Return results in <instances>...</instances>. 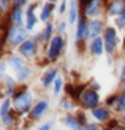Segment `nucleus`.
<instances>
[{"mask_svg": "<svg viewBox=\"0 0 125 130\" xmlns=\"http://www.w3.org/2000/svg\"><path fill=\"white\" fill-rule=\"evenodd\" d=\"M3 46L6 43L13 48H17V46H22V44L29 40L27 38V30L24 27H8L6 22H3Z\"/></svg>", "mask_w": 125, "mask_h": 130, "instance_id": "1", "label": "nucleus"}, {"mask_svg": "<svg viewBox=\"0 0 125 130\" xmlns=\"http://www.w3.org/2000/svg\"><path fill=\"white\" fill-rule=\"evenodd\" d=\"M10 65V68L14 71V75H16V79L19 83H24V81H27L30 75H32V70L27 63L24 62V57L22 56H16V54H11L8 57V62H6Z\"/></svg>", "mask_w": 125, "mask_h": 130, "instance_id": "2", "label": "nucleus"}, {"mask_svg": "<svg viewBox=\"0 0 125 130\" xmlns=\"http://www.w3.org/2000/svg\"><path fill=\"white\" fill-rule=\"evenodd\" d=\"M13 99H14V109L17 113H27L32 108L33 99H32V94L27 90V87H22V90H19Z\"/></svg>", "mask_w": 125, "mask_h": 130, "instance_id": "3", "label": "nucleus"}, {"mask_svg": "<svg viewBox=\"0 0 125 130\" xmlns=\"http://www.w3.org/2000/svg\"><path fill=\"white\" fill-rule=\"evenodd\" d=\"M63 49H65V38L62 35H56L48 44V49H46L48 60H57V57L62 54Z\"/></svg>", "mask_w": 125, "mask_h": 130, "instance_id": "4", "label": "nucleus"}, {"mask_svg": "<svg viewBox=\"0 0 125 130\" xmlns=\"http://www.w3.org/2000/svg\"><path fill=\"white\" fill-rule=\"evenodd\" d=\"M103 40H104V51L113 56L116 53V46H117V32L114 27H106L103 32Z\"/></svg>", "mask_w": 125, "mask_h": 130, "instance_id": "5", "label": "nucleus"}, {"mask_svg": "<svg viewBox=\"0 0 125 130\" xmlns=\"http://www.w3.org/2000/svg\"><path fill=\"white\" fill-rule=\"evenodd\" d=\"M81 105L85 109H92V111L97 109L98 106H100V97H98V92H95L94 89L89 87L81 97Z\"/></svg>", "mask_w": 125, "mask_h": 130, "instance_id": "6", "label": "nucleus"}, {"mask_svg": "<svg viewBox=\"0 0 125 130\" xmlns=\"http://www.w3.org/2000/svg\"><path fill=\"white\" fill-rule=\"evenodd\" d=\"M104 22H103V19L100 18H97V19H92V21H89L87 24V34H85V40H95V38H98L101 35V32H104Z\"/></svg>", "mask_w": 125, "mask_h": 130, "instance_id": "7", "label": "nucleus"}, {"mask_svg": "<svg viewBox=\"0 0 125 130\" xmlns=\"http://www.w3.org/2000/svg\"><path fill=\"white\" fill-rule=\"evenodd\" d=\"M81 6H82V13L87 18H94V19H97V16L101 13V8H103V2L101 0H92V2H81L79 3Z\"/></svg>", "mask_w": 125, "mask_h": 130, "instance_id": "8", "label": "nucleus"}, {"mask_svg": "<svg viewBox=\"0 0 125 130\" xmlns=\"http://www.w3.org/2000/svg\"><path fill=\"white\" fill-rule=\"evenodd\" d=\"M87 16L81 11V16L78 19V25H76V46H82V43L85 40V34H87Z\"/></svg>", "mask_w": 125, "mask_h": 130, "instance_id": "9", "label": "nucleus"}, {"mask_svg": "<svg viewBox=\"0 0 125 130\" xmlns=\"http://www.w3.org/2000/svg\"><path fill=\"white\" fill-rule=\"evenodd\" d=\"M37 53H38V41L35 40V38H29L22 46H19V56L25 57V59L33 57Z\"/></svg>", "mask_w": 125, "mask_h": 130, "instance_id": "10", "label": "nucleus"}, {"mask_svg": "<svg viewBox=\"0 0 125 130\" xmlns=\"http://www.w3.org/2000/svg\"><path fill=\"white\" fill-rule=\"evenodd\" d=\"M22 16H24V13L21 8H14V6H11V10L8 13V22L11 24V27H22Z\"/></svg>", "mask_w": 125, "mask_h": 130, "instance_id": "11", "label": "nucleus"}, {"mask_svg": "<svg viewBox=\"0 0 125 130\" xmlns=\"http://www.w3.org/2000/svg\"><path fill=\"white\" fill-rule=\"evenodd\" d=\"M35 6H37V3H30L27 6V10H25V30H27V32L29 30H33L35 24L38 21V18L35 16V13H33Z\"/></svg>", "mask_w": 125, "mask_h": 130, "instance_id": "12", "label": "nucleus"}, {"mask_svg": "<svg viewBox=\"0 0 125 130\" xmlns=\"http://www.w3.org/2000/svg\"><path fill=\"white\" fill-rule=\"evenodd\" d=\"M48 108H49L48 100H38L33 105V108H32V111H30V118L32 119H40L41 116L48 111Z\"/></svg>", "mask_w": 125, "mask_h": 130, "instance_id": "13", "label": "nucleus"}, {"mask_svg": "<svg viewBox=\"0 0 125 130\" xmlns=\"http://www.w3.org/2000/svg\"><path fill=\"white\" fill-rule=\"evenodd\" d=\"M52 34H54V24H52V22H48V24H46V27H44V30L35 37V40H37L38 43H48V44H49L51 40L54 38V37H52Z\"/></svg>", "mask_w": 125, "mask_h": 130, "instance_id": "14", "label": "nucleus"}, {"mask_svg": "<svg viewBox=\"0 0 125 130\" xmlns=\"http://www.w3.org/2000/svg\"><path fill=\"white\" fill-rule=\"evenodd\" d=\"M125 10V2H120V0H114V2H109L106 6V13L108 16H116L119 18L122 14V11Z\"/></svg>", "mask_w": 125, "mask_h": 130, "instance_id": "15", "label": "nucleus"}, {"mask_svg": "<svg viewBox=\"0 0 125 130\" xmlns=\"http://www.w3.org/2000/svg\"><path fill=\"white\" fill-rule=\"evenodd\" d=\"M92 116L97 122H108L111 121V111L108 106H98L97 109L92 111Z\"/></svg>", "mask_w": 125, "mask_h": 130, "instance_id": "16", "label": "nucleus"}, {"mask_svg": "<svg viewBox=\"0 0 125 130\" xmlns=\"http://www.w3.org/2000/svg\"><path fill=\"white\" fill-rule=\"evenodd\" d=\"M89 49H90V53L94 54V56H101L103 53H104V40L101 37H98V38H95V40H92L90 43H89Z\"/></svg>", "mask_w": 125, "mask_h": 130, "instance_id": "17", "label": "nucleus"}, {"mask_svg": "<svg viewBox=\"0 0 125 130\" xmlns=\"http://www.w3.org/2000/svg\"><path fill=\"white\" fill-rule=\"evenodd\" d=\"M68 6H70V10H68V22L75 24V22H78V19H79V16H81L79 5H78L76 2H70Z\"/></svg>", "mask_w": 125, "mask_h": 130, "instance_id": "18", "label": "nucleus"}, {"mask_svg": "<svg viewBox=\"0 0 125 130\" xmlns=\"http://www.w3.org/2000/svg\"><path fill=\"white\" fill-rule=\"evenodd\" d=\"M63 124L70 127L71 130H84V127L81 125V122L76 119V116L75 114H68V116H65L63 118Z\"/></svg>", "mask_w": 125, "mask_h": 130, "instance_id": "19", "label": "nucleus"}, {"mask_svg": "<svg viewBox=\"0 0 125 130\" xmlns=\"http://www.w3.org/2000/svg\"><path fill=\"white\" fill-rule=\"evenodd\" d=\"M3 83H5V95L6 97H14L16 94H14V87H16V81L13 79L11 76H8L6 75L5 78H3Z\"/></svg>", "mask_w": 125, "mask_h": 130, "instance_id": "20", "label": "nucleus"}, {"mask_svg": "<svg viewBox=\"0 0 125 130\" xmlns=\"http://www.w3.org/2000/svg\"><path fill=\"white\" fill-rule=\"evenodd\" d=\"M57 75H59L57 68H54V67L49 68V70L44 73V76H43V86H44V87H49L51 84L57 79Z\"/></svg>", "mask_w": 125, "mask_h": 130, "instance_id": "21", "label": "nucleus"}, {"mask_svg": "<svg viewBox=\"0 0 125 130\" xmlns=\"http://www.w3.org/2000/svg\"><path fill=\"white\" fill-rule=\"evenodd\" d=\"M54 6H56L54 2H51V3L48 2V3L43 5V10H41V14H40V21H43V22H46V24L49 22L51 13H52V10H54Z\"/></svg>", "mask_w": 125, "mask_h": 130, "instance_id": "22", "label": "nucleus"}, {"mask_svg": "<svg viewBox=\"0 0 125 130\" xmlns=\"http://www.w3.org/2000/svg\"><path fill=\"white\" fill-rule=\"evenodd\" d=\"M114 109L117 113H125V89H122L119 92V97H117V103Z\"/></svg>", "mask_w": 125, "mask_h": 130, "instance_id": "23", "label": "nucleus"}, {"mask_svg": "<svg viewBox=\"0 0 125 130\" xmlns=\"http://www.w3.org/2000/svg\"><path fill=\"white\" fill-rule=\"evenodd\" d=\"M11 109H13L11 100H10V99H5V100L2 102V106H0V116H2V119H5L6 116L11 113Z\"/></svg>", "mask_w": 125, "mask_h": 130, "instance_id": "24", "label": "nucleus"}, {"mask_svg": "<svg viewBox=\"0 0 125 130\" xmlns=\"http://www.w3.org/2000/svg\"><path fill=\"white\" fill-rule=\"evenodd\" d=\"M16 118H17V111H16V109H11V113H10L8 116H6L5 119H2L3 125H6V127H11V125L16 122Z\"/></svg>", "mask_w": 125, "mask_h": 130, "instance_id": "25", "label": "nucleus"}, {"mask_svg": "<svg viewBox=\"0 0 125 130\" xmlns=\"http://www.w3.org/2000/svg\"><path fill=\"white\" fill-rule=\"evenodd\" d=\"M62 84H63V79L60 76H57V79L54 81V95H59L62 92Z\"/></svg>", "mask_w": 125, "mask_h": 130, "instance_id": "26", "label": "nucleus"}, {"mask_svg": "<svg viewBox=\"0 0 125 130\" xmlns=\"http://www.w3.org/2000/svg\"><path fill=\"white\" fill-rule=\"evenodd\" d=\"M116 25H117L119 29H125V10L122 11V14L116 19Z\"/></svg>", "mask_w": 125, "mask_h": 130, "instance_id": "27", "label": "nucleus"}, {"mask_svg": "<svg viewBox=\"0 0 125 130\" xmlns=\"http://www.w3.org/2000/svg\"><path fill=\"white\" fill-rule=\"evenodd\" d=\"M117 127H120V125H119V121H117V119H111V121L108 122V125L104 127L103 130H116Z\"/></svg>", "mask_w": 125, "mask_h": 130, "instance_id": "28", "label": "nucleus"}, {"mask_svg": "<svg viewBox=\"0 0 125 130\" xmlns=\"http://www.w3.org/2000/svg\"><path fill=\"white\" fill-rule=\"evenodd\" d=\"M117 97H119V94L109 95L108 99H106V106H116V103H117Z\"/></svg>", "mask_w": 125, "mask_h": 130, "instance_id": "29", "label": "nucleus"}, {"mask_svg": "<svg viewBox=\"0 0 125 130\" xmlns=\"http://www.w3.org/2000/svg\"><path fill=\"white\" fill-rule=\"evenodd\" d=\"M75 116H76V119L81 122V125H82V127H85V125H87V119H85V114H84L82 111H78Z\"/></svg>", "mask_w": 125, "mask_h": 130, "instance_id": "30", "label": "nucleus"}, {"mask_svg": "<svg viewBox=\"0 0 125 130\" xmlns=\"http://www.w3.org/2000/svg\"><path fill=\"white\" fill-rule=\"evenodd\" d=\"M75 106V103H70L68 99H62L60 100V108H65V109H71Z\"/></svg>", "mask_w": 125, "mask_h": 130, "instance_id": "31", "label": "nucleus"}, {"mask_svg": "<svg viewBox=\"0 0 125 130\" xmlns=\"http://www.w3.org/2000/svg\"><path fill=\"white\" fill-rule=\"evenodd\" d=\"M65 29H67V22H65V21H60V22L57 24V34L59 35H62L63 32H65Z\"/></svg>", "mask_w": 125, "mask_h": 130, "instance_id": "32", "label": "nucleus"}, {"mask_svg": "<svg viewBox=\"0 0 125 130\" xmlns=\"http://www.w3.org/2000/svg\"><path fill=\"white\" fill-rule=\"evenodd\" d=\"M24 5H27V3H25V0H16V2H13L11 6H14V8H22Z\"/></svg>", "mask_w": 125, "mask_h": 130, "instance_id": "33", "label": "nucleus"}, {"mask_svg": "<svg viewBox=\"0 0 125 130\" xmlns=\"http://www.w3.org/2000/svg\"><path fill=\"white\" fill-rule=\"evenodd\" d=\"M52 128V122H46V124H43L41 127H38L37 130H51Z\"/></svg>", "mask_w": 125, "mask_h": 130, "instance_id": "34", "label": "nucleus"}, {"mask_svg": "<svg viewBox=\"0 0 125 130\" xmlns=\"http://www.w3.org/2000/svg\"><path fill=\"white\" fill-rule=\"evenodd\" d=\"M84 130H101V128L98 127L97 124H87V125L84 127Z\"/></svg>", "mask_w": 125, "mask_h": 130, "instance_id": "35", "label": "nucleus"}, {"mask_svg": "<svg viewBox=\"0 0 125 130\" xmlns=\"http://www.w3.org/2000/svg\"><path fill=\"white\" fill-rule=\"evenodd\" d=\"M89 87H90V89H94L95 92H97V90H100V84H98V83H95V81H92Z\"/></svg>", "mask_w": 125, "mask_h": 130, "instance_id": "36", "label": "nucleus"}, {"mask_svg": "<svg viewBox=\"0 0 125 130\" xmlns=\"http://www.w3.org/2000/svg\"><path fill=\"white\" fill-rule=\"evenodd\" d=\"M120 83L125 84V62H123V67H122V71H120Z\"/></svg>", "mask_w": 125, "mask_h": 130, "instance_id": "37", "label": "nucleus"}, {"mask_svg": "<svg viewBox=\"0 0 125 130\" xmlns=\"http://www.w3.org/2000/svg\"><path fill=\"white\" fill-rule=\"evenodd\" d=\"M67 11V3H60V6H59V13H60V14H63V13Z\"/></svg>", "mask_w": 125, "mask_h": 130, "instance_id": "38", "label": "nucleus"}, {"mask_svg": "<svg viewBox=\"0 0 125 130\" xmlns=\"http://www.w3.org/2000/svg\"><path fill=\"white\" fill-rule=\"evenodd\" d=\"M0 5H2V10H6V6H8V2H6V0H0Z\"/></svg>", "mask_w": 125, "mask_h": 130, "instance_id": "39", "label": "nucleus"}, {"mask_svg": "<svg viewBox=\"0 0 125 130\" xmlns=\"http://www.w3.org/2000/svg\"><path fill=\"white\" fill-rule=\"evenodd\" d=\"M120 122L123 124V127H125V114H122V118H120Z\"/></svg>", "mask_w": 125, "mask_h": 130, "instance_id": "40", "label": "nucleus"}, {"mask_svg": "<svg viewBox=\"0 0 125 130\" xmlns=\"http://www.w3.org/2000/svg\"><path fill=\"white\" fill-rule=\"evenodd\" d=\"M116 130H125V127H123V125H120V127H117Z\"/></svg>", "mask_w": 125, "mask_h": 130, "instance_id": "41", "label": "nucleus"}, {"mask_svg": "<svg viewBox=\"0 0 125 130\" xmlns=\"http://www.w3.org/2000/svg\"><path fill=\"white\" fill-rule=\"evenodd\" d=\"M22 130H30V128H22Z\"/></svg>", "mask_w": 125, "mask_h": 130, "instance_id": "42", "label": "nucleus"}, {"mask_svg": "<svg viewBox=\"0 0 125 130\" xmlns=\"http://www.w3.org/2000/svg\"><path fill=\"white\" fill-rule=\"evenodd\" d=\"M123 46H125V40H123Z\"/></svg>", "mask_w": 125, "mask_h": 130, "instance_id": "43", "label": "nucleus"}]
</instances>
